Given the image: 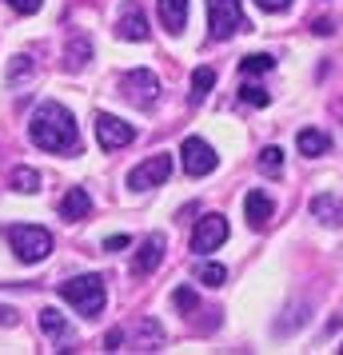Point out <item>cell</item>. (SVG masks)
I'll list each match as a JSON object with an SVG mask.
<instances>
[{
	"label": "cell",
	"mask_w": 343,
	"mask_h": 355,
	"mask_svg": "<svg viewBox=\"0 0 343 355\" xmlns=\"http://www.w3.org/2000/svg\"><path fill=\"white\" fill-rule=\"evenodd\" d=\"M160 20L172 36H180L188 24V0H160Z\"/></svg>",
	"instance_id": "cell-14"
},
{
	"label": "cell",
	"mask_w": 343,
	"mask_h": 355,
	"mask_svg": "<svg viewBox=\"0 0 343 355\" xmlns=\"http://www.w3.org/2000/svg\"><path fill=\"white\" fill-rule=\"evenodd\" d=\"M180 160H184V172H188V176H212L216 172V148L208 144V140H200V136H188V140H184L180 144Z\"/></svg>",
	"instance_id": "cell-7"
},
{
	"label": "cell",
	"mask_w": 343,
	"mask_h": 355,
	"mask_svg": "<svg viewBox=\"0 0 343 355\" xmlns=\"http://www.w3.org/2000/svg\"><path fill=\"white\" fill-rule=\"evenodd\" d=\"M168 176H172V156H168V152H156V156H148L140 168L128 172V188L132 192H148V188H160Z\"/></svg>",
	"instance_id": "cell-6"
},
{
	"label": "cell",
	"mask_w": 343,
	"mask_h": 355,
	"mask_svg": "<svg viewBox=\"0 0 343 355\" xmlns=\"http://www.w3.org/2000/svg\"><path fill=\"white\" fill-rule=\"evenodd\" d=\"M36 76V60L33 56H12V64H8V84L20 88V84H28Z\"/></svg>",
	"instance_id": "cell-20"
},
{
	"label": "cell",
	"mask_w": 343,
	"mask_h": 355,
	"mask_svg": "<svg viewBox=\"0 0 343 355\" xmlns=\"http://www.w3.org/2000/svg\"><path fill=\"white\" fill-rule=\"evenodd\" d=\"M28 136L36 148H44L52 156H80V128H76V116L68 112L64 104L44 100L28 120Z\"/></svg>",
	"instance_id": "cell-1"
},
{
	"label": "cell",
	"mask_w": 343,
	"mask_h": 355,
	"mask_svg": "<svg viewBox=\"0 0 343 355\" xmlns=\"http://www.w3.org/2000/svg\"><path fill=\"white\" fill-rule=\"evenodd\" d=\"M200 279H204L208 288H220V284L228 279V272H224L220 263H200Z\"/></svg>",
	"instance_id": "cell-26"
},
{
	"label": "cell",
	"mask_w": 343,
	"mask_h": 355,
	"mask_svg": "<svg viewBox=\"0 0 343 355\" xmlns=\"http://www.w3.org/2000/svg\"><path fill=\"white\" fill-rule=\"evenodd\" d=\"M0 327H17V307H0Z\"/></svg>",
	"instance_id": "cell-31"
},
{
	"label": "cell",
	"mask_w": 343,
	"mask_h": 355,
	"mask_svg": "<svg viewBox=\"0 0 343 355\" xmlns=\"http://www.w3.org/2000/svg\"><path fill=\"white\" fill-rule=\"evenodd\" d=\"M88 211H92V196L84 192V188H68V196L60 200V216L76 224V220H84Z\"/></svg>",
	"instance_id": "cell-13"
},
{
	"label": "cell",
	"mask_w": 343,
	"mask_h": 355,
	"mask_svg": "<svg viewBox=\"0 0 343 355\" xmlns=\"http://www.w3.org/2000/svg\"><path fill=\"white\" fill-rule=\"evenodd\" d=\"M247 28L252 24H247L240 0H208V33H212V40H231L236 33H247Z\"/></svg>",
	"instance_id": "cell-4"
},
{
	"label": "cell",
	"mask_w": 343,
	"mask_h": 355,
	"mask_svg": "<svg viewBox=\"0 0 343 355\" xmlns=\"http://www.w3.org/2000/svg\"><path fill=\"white\" fill-rule=\"evenodd\" d=\"M128 236H112V240H108V243H104V248H108V252H120V248H128Z\"/></svg>",
	"instance_id": "cell-32"
},
{
	"label": "cell",
	"mask_w": 343,
	"mask_h": 355,
	"mask_svg": "<svg viewBox=\"0 0 343 355\" xmlns=\"http://www.w3.org/2000/svg\"><path fill=\"white\" fill-rule=\"evenodd\" d=\"M40 331H44V336H52L56 343H64V339H68V320L60 315V311L44 307V311H40Z\"/></svg>",
	"instance_id": "cell-19"
},
{
	"label": "cell",
	"mask_w": 343,
	"mask_h": 355,
	"mask_svg": "<svg viewBox=\"0 0 343 355\" xmlns=\"http://www.w3.org/2000/svg\"><path fill=\"white\" fill-rule=\"evenodd\" d=\"M256 4H260L263 12H288L292 8V0H256Z\"/></svg>",
	"instance_id": "cell-30"
},
{
	"label": "cell",
	"mask_w": 343,
	"mask_h": 355,
	"mask_svg": "<svg viewBox=\"0 0 343 355\" xmlns=\"http://www.w3.org/2000/svg\"><path fill=\"white\" fill-rule=\"evenodd\" d=\"M116 36H120V40H148V17H144V8H140L136 0H128V4L120 8Z\"/></svg>",
	"instance_id": "cell-10"
},
{
	"label": "cell",
	"mask_w": 343,
	"mask_h": 355,
	"mask_svg": "<svg viewBox=\"0 0 343 355\" xmlns=\"http://www.w3.org/2000/svg\"><path fill=\"white\" fill-rule=\"evenodd\" d=\"M311 216L315 220H324V224H343V204L335 200V196H315L311 200Z\"/></svg>",
	"instance_id": "cell-17"
},
{
	"label": "cell",
	"mask_w": 343,
	"mask_h": 355,
	"mask_svg": "<svg viewBox=\"0 0 343 355\" xmlns=\"http://www.w3.org/2000/svg\"><path fill=\"white\" fill-rule=\"evenodd\" d=\"M228 240V220L220 216V211H212V216H204L196 227H192V252H216L220 243Z\"/></svg>",
	"instance_id": "cell-9"
},
{
	"label": "cell",
	"mask_w": 343,
	"mask_h": 355,
	"mask_svg": "<svg viewBox=\"0 0 343 355\" xmlns=\"http://www.w3.org/2000/svg\"><path fill=\"white\" fill-rule=\"evenodd\" d=\"M272 68H276V56L272 52H252V56H244L240 72L244 76H260V72H272Z\"/></svg>",
	"instance_id": "cell-21"
},
{
	"label": "cell",
	"mask_w": 343,
	"mask_h": 355,
	"mask_svg": "<svg viewBox=\"0 0 343 355\" xmlns=\"http://www.w3.org/2000/svg\"><path fill=\"white\" fill-rule=\"evenodd\" d=\"M212 88H216V68L200 64L196 72H192V92H188V104H192V108H196V104H204Z\"/></svg>",
	"instance_id": "cell-15"
},
{
	"label": "cell",
	"mask_w": 343,
	"mask_h": 355,
	"mask_svg": "<svg viewBox=\"0 0 343 355\" xmlns=\"http://www.w3.org/2000/svg\"><path fill=\"white\" fill-rule=\"evenodd\" d=\"M8 4H12V12H20V17H33V12H40L44 0H8Z\"/></svg>",
	"instance_id": "cell-28"
},
{
	"label": "cell",
	"mask_w": 343,
	"mask_h": 355,
	"mask_svg": "<svg viewBox=\"0 0 343 355\" xmlns=\"http://www.w3.org/2000/svg\"><path fill=\"white\" fill-rule=\"evenodd\" d=\"M340 352H343V347H340Z\"/></svg>",
	"instance_id": "cell-34"
},
{
	"label": "cell",
	"mask_w": 343,
	"mask_h": 355,
	"mask_svg": "<svg viewBox=\"0 0 343 355\" xmlns=\"http://www.w3.org/2000/svg\"><path fill=\"white\" fill-rule=\"evenodd\" d=\"M244 216L252 227H263L272 216H276V204L267 200V192H247L244 196Z\"/></svg>",
	"instance_id": "cell-12"
},
{
	"label": "cell",
	"mask_w": 343,
	"mask_h": 355,
	"mask_svg": "<svg viewBox=\"0 0 343 355\" xmlns=\"http://www.w3.org/2000/svg\"><path fill=\"white\" fill-rule=\"evenodd\" d=\"M60 300L72 304L80 315H100L108 304V284L100 275H76V279L60 284Z\"/></svg>",
	"instance_id": "cell-2"
},
{
	"label": "cell",
	"mask_w": 343,
	"mask_h": 355,
	"mask_svg": "<svg viewBox=\"0 0 343 355\" xmlns=\"http://www.w3.org/2000/svg\"><path fill=\"white\" fill-rule=\"evenodd\" d=\"M240 96H244V104H252V108H263V104H267V88H260V84H244V88H240Z\"/></svg>",
	"instance_id": "cell-25"
},
{
	"label": "cell",
	"mask_w": 343,
	"mask_h": 355,
	"mask_svg": "<svg viewBox=\"0 0 343 355\" xmlns=\"http://www.w3.org/2000/svg\"><path fill=\"white\" fill-rule=\"evenodd\" d=\"M164 236H148L144 243H140V252H136V259H132V275H152L156 268H160L164 259Z\"/></svg>",
	"instance_id": "cell-11"
},
{
	"label": "cell",
	"mask_w": 343,
	"mask_h": 355,
	"mask_svg": "<svg viewBox=\"0 0 343 355\" xmlns=\"http://www.w3.org/2000/svg\"><path fill=\"white\" fill-rule=\"evenodd\" d=\"M8 184H12V188H17V192L33 196L36 188H40V176H36L33 168H12V176H8Z\"/></svg>",
	"instance_id": "cell-24"
},
{
	"label": "cell",
	"mask_w": 343,
	"mask_h": 355,
	"mask_svg": "<svg viewBox=\"0 0 343 355\" xmlns=\"http://www.w3.org/2000/svg\"><path fill=\"white\" fill-rule=\"evenodd\" d=\"M260 172L263 176H272V180L283 176V152H279V148H263L260 152Z\"/></svg>",
	"instance_id": "cell-23"
},
{
	"label": "cell",
	"mask_w": 343,
	"mask_h": 355,
	"mask_svg": "<svg viewBox=\"0 0 343 355\" xmlns=\"http://www.w3.org/2000/svg\"><path fill=\"white\" fill-rule=\"evenodd\" d=\"M4 240L12 243L20 263H40V259L52 256V236L36 224H8L4 227Z\"/></svg>",
	"instance_id": "cell-3"
},
{
	"label": "cell",
	"mask_w": 343,
	"mask_h": 355,
	"mask_svg": "<svg viewBox=\"0 0 343 355\" xmlns=\"http://www.w3.org/2000/svg\"><path fill=\"white\" fill-rule=\"evenodd\" d=\"M120 92H124V100L128 104H136V108H156V100H160V80L148 72V68H132V72H124V80H120Z\"/></svg>",
	"instance_id": "cell-5"
},
{
	"label": "cell",
	"mask_w": 343,
	"mask_h": 355,
	"mask_svg": "<svg viewBox=\"0 0 343 355\" xmlns=\"http://www.w3.org/2000/svg\"><path fill=\"white\" fill-rule=\"evenodd\" d=\"M88 56H92V44H88V36H68V44H64V64L68 68H84L88 64Z\"/></svg>",
	"instance_id": "cell-18"
},
{
	"label": "cell",
	"mask_w": 343,
	"mask_h": 355,
	"mask_svg": "<svg viewBox=\"0 0 343 355\" xmlns=\"http://www.w3.org/2000/svg\"><path fill=\"white\" fill-rule=\"evenodd\" d=\"M295 144H299V156H324L331 152V136H324L319 128H304L295 136Z\"/></svg>",
	"instance_id": "cell-16"
},
{
	"label": "cell",
	"mask_w": 343,
	"mask_h": 355,
	"mask_svg": "<svg viewBox=\"0 0 343 355\" xmlns=\"http://www.w3.org/2000/svg\"><path fill=\"white\" fill-rule=\"evenodd\" d=\"M331 28H335L331 20H315V36H331Z\"/></svg>",
	"instance_id": "cell-33"
},
{
	"label": "cell",
	"mask_w": 343,
	"mask_h": 355,
	"mask_svg": "<svg viewBox=\"0 0 343 355\" xmlns=\"http://www.w3.org/2000/svg\"><path fill=\"white\" fill-rule=\"evenodd\" d=\"M96 140L104 152H116V148H128L136 140V128H132L128 120H120V116L100 112L96 116Z\"/></svg>",
	"instance_id": "cell-8"
},
{
	"label": "cell",
	"mask_w": 343,
	"mask_h": 355,
	"mask_svg": "<svg viewBox=\"0 0 343 355\" xmlns=\"http://www.w3.org/2000/svg\"><path fill=\"white\" fill-rule=\"evenodd\" d=\"M136 347L140 352H160L164 347V331L156 320H144V336H136Z\"/></svg>",
	"instance_id": "cell-22"
},
{
	"label": "cell",
	"mask_w": 343,
	"mask_h": 355,
	"mask_svg": "<svg viewBox=\"0 0 343 355\" xmlns=\"http://www.w3.org/2000/svg\"><path fill=\"white\" fill-rule=\"evenodd\" d=\"M172 304L180 307V311H196V291H192V288H176Z\"/></svg>",
	"instance_id": "cell-27"
},
{
	"label": "cell",
	"mask_w": 343,
	"mask_h": 355,
	"mask_svg": "<svg viewBox=\"0 0 343 355\" xmlns=\"http://www.w3.org/2000/svg\"><path fill=\"white\" fill-rule=\"evenodd\" d=\"M120 343H124V327H116L104 336V352H120Z\"/></svg>",
	"instance_id": "cell-29"
}]
</instances>
